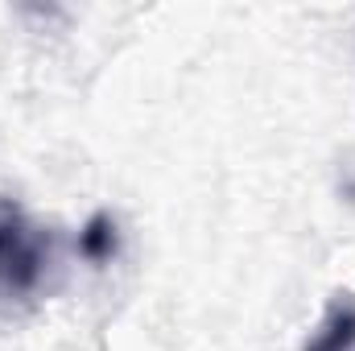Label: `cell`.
I'll return each instance as SVG.
<instances>
[{"instance_id":"6da1fadb","label":"cell","mask_w":355,"mask_h":351,"mask_svg":"<svg viewBox=\"0 0 355 351\" xmlns=\"http://www.w3.org/2000/svg\"><path fill=\"white\" fill-rule=\"evenodd\" d=\"M54 264L50 232L12 198H0V298L29 302L42 293Z\"/></svg>"},{"instance_id":"7a4b0ae2","label":"cell","mask_w":355,"mask_h":351,"mask_svg":"<svg viewBox=\"0 0 355 351\" xmlns=\"http://www.w3.org/2000/svg\"><path fill=\"white\" fill-rule=\"evenodd\" d=\"M306 351H355V298L352 293H335L322 323L314 327Z\"/></svg>"},{"instance_id":"3957f363","label":"cell","mask_w":355,"mask_h":351,"mask_svg":"<svg viewBox=\"0 0 355 351\" xmlns=\"http://www.w3.org/2000/svg\"><path fill=\"white\" fill-rule=\"evenodd\" d=\"M116 248H120V236H116V223H112V215H91L87 228L79 232V252L87 257L91 264H107L116 257Z\"/></svg>"}]
</instances>
